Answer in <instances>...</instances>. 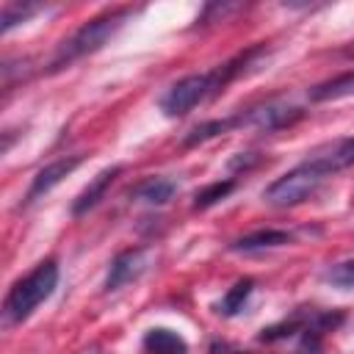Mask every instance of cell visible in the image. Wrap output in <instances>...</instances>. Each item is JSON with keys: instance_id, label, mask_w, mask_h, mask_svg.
<instances>
[{"instance_id": "cell-1", "label": "cell", "mask_w": 354, "mask_h": 354, "mask_svg": "<svg viewBox=\"0 0 354 354\" xmlns=\"http://www.w3.org/2000/svg\"><path fill=\"white\" fill-rule=\"evenodd\" d=\"M130 14H133V8H113V11L102 14V17H94V19H88L86 25H80L69 39L61 41V47L55 50V55H53L47 72H61V69H66L69 64H75L77 58L97 53V50L127 22Z\"/></svg>"}, {"instance_id": "cell-2", "label": "cell", "mask_w": 354, "mask_h": 354, "mask_svg": "<svg viewBox=\"0 0 354 354\" xmlns=\"http://www.w3.org/2000/svg\"><path fill=\"white\" fill-rule=\"evenodd\" d=\"M58 285V266L55 260H44L39 263L28 277H22L19 282H14V288L8 290L6 301H3V315L8 321H25L44 299L53 296Z\"/></svg>"}, {"instance_id": "cell-3", "label": "cell", "mask_w": 354, "mask_h": 354, "mask_svg": "<svg viewBox=\"0 0 354 354\" xmlns=\"http://www.w3.org/2000/svg\"><path fill=\"white\" fill-rule=\"evenodd\" d=\"M326 177H329V174L324 171V166H321L315 158H313V160H304L301 166H296V169H290L288 174H282L279 180H274V183L266 188L263 199H266L268 205H274V207L299 205V202H304Z\"/></svg>"}, {"instance_id": "cell-4", "label": "cell", "mask_w": 354, "mask_h": 354, "mask_svg": "<svg viewBox=\"0 0 354 354\" xmlns=\"http://www.w3.org/2000/svg\"><path fill=\"white\" fill-rule=\"evenodd\" d=\"M299 116H301V111L293 108V105L266 102V105L249 108L246 113H238V116H235V127L246 124V127H260V130H279V127L296 122Z\"/></svg>"}, {"instance_id": "cell-5", "label": "cell", "mask_w": 354, "mask_h": 354, "mask_svg": "<svg viewBox=\"0 0 354 354\" xmlns=\"http://www.w3.org/2000/svg\"><path fill=\"white\" fill-rule=\"evenodd\" d=\"M149 266V252L147 249H127L113 257L108 277H105V290H119L122 285L138 279Z\"/></svg>"}, {"instance_id": "cell-6", "label": "cell", "mask_w": 354, "mask_h": 354, "mask_svg": "<svg viewBox=\"0 0 354 354\" xmlns=\"http://www.w3.org/2000/svg\"><path fill=\"white\" fill-rule=\"evenodd\" d=\"M80 163H83V155H69V158H58V160H53L50 166L39 169L36 177H33V183H30V188H28V194H25V205L36 202L41 194H47L50 188H55V185H58L64 177H69Z\"/></svg>"}, {"instance_id": "cell-7", "label": "cell", "mask_w": 354, "mask_h": 354, "mask_svg": "<svg viewBox=\"0 0 354 354\" xmlns=\"http://www.w3.org/2000/svg\"><path fill=\"white\" fill-rule=\"evenodd\" d=\"M119 174H122V166H108V169H102V171H100V174L80 191V196L72 202V213H75V216L88 213V210L105 196V191L111 188V183H113Z\"/></svg>"}, {"instance_id": "cell-8", "label": "cell", "mask_w": 354, "mask_h": 354, "mask_svg": "<svg viewBox=\"0 0 354 354\" xmlns=\"http://www.w3.org/2000/svg\"><path fill=\"white\" fill-rule=\"evenodd\" d=\"M177 191V183L169 177H147L144 183H138L133 188V196L149 205H166Z\"/></svg>"}, {"instance_id": "cell-9", "label": "cell", "mask_w": 354, "mask_h": 354, "mask_svg": "<svg viewBox=\"0 0 354 354\" xmlns=\"http://www.w3.org/2000/svg\"><path fill=\"white\" fill-rule=\"evenodd\" d=\"M144 348H147L149 354H188V343H185L177 332L163 329V326L147 332Z\"/></svg>"}, {"instance_id": "cell-10", "label": "cell", "mask_w": 354, "mask_h": 354, "mask_svg": "<svg viewBox=\"0 0 354 354\" xmlns=\"http://www.w3.org/2000/svg\"><path fill=\"white\" fill-rule=\"evenodd\" d=\"M315 160L324 166L326 174H335V171H340V169H348V166L354 163V136H351V138H343V141H337L335 147H329L326 152L315 155Z\"/></svg>"}, {"instance_id": "cell-11", "label": "cell", "mask_w": 354, "mask_h": 354, "mask_svg": "<svg viewBox=\"0 0 354 354\" xmlns=\"http://www.w3.org/2000/svg\"><path fill=\"white\" fill-rule=\"evenodd\" d=\"M290 243V235L285 230H260L252 235H243L232 243L235 252H254V249H271V246H282Z\"/></svg>"}, {"instance_id": "cell-12", "label": "cell", "mask_w": 354, "mask_h": 354, "mask_svg": "<svg viewBox=\"0 0 354 354\" xmlns=\"http://www.w3.org/2000/svg\"><path fill=\"white\" fill-rule=\"evenodd\" d=\"M346 94H354V72L337 75V77H332V80L318 83L315 88H310V100H313V102L337 100V97H346Z\"/></svg>"}, {"instance_id": "cell-13", "label": "cell", "mask_w": 354, "mask_h": 354, "mask_svg": "<svg viewBox=\"0 0 354 354\" xmlns=\"http://www.w3.org/2000/svg\"><path fill=\"white\" fill-rule=\"evenodd\" d=\"M232 127H235V116H232V119H210V122H202V124H196V127L185 136V147H194V144H199V141L216 138V136H221V133H227V130H232Z\"/></svg>"}, {"instance_id": "cell-14", "label": "cell", "mask_w": 354, "mask_h": 354, "mask_svg": "<svg viewBox=\"0 0 354 354\" xmlns=\"http://www.w3.org/2000/svg\"><path fill=\"white\" fill-rule=\"evenodd\" d=\"M252 288H254V282L246 277V279H238L230 290H227V296L221 299V304H218V313L221 315H235L238 310H243V301L249 299V293H252Z\"/></svg>"}, {"instance_id": "cell-15", "label": "cell", "mask_w": 354, "mask_h": 354, "mask_svg": "<svg viewBox=\"0 0 354 354\" xmlns=\"http://www.w3.org/2000/svg\"><path fill=\"white\" fill-rule=\"evenodd\" d=\"M232 188H235V180H216V183L205 185L202 191H196V196H194V207H196V210H205V207L221 202Z\"/></svg>"}, {"instance_id": "cell-16", "label": "cell", "mask_w": 354, "mask_h": 354, "mask_svg": "<svg viewBox=\"0 0 354 354\" xmlns=\"http://www.w3.org/2000/svg\"><path fill=\"white\" fill-rule=\"evenodd\" d=\"M307 326H310V321H304V318L299 315V318H290V321H282V324H274V326L263 329V332H260V340H263V343H271V340H279V337H290V335H296V332H304Z\"/></svg>"}, {"instance_id": "cell-17", "label": "cell", "mask_w": 354, "mask_h": 354, "mask_svg": "<svg viewBox=\"0 0 354 354\" xmlns=\"http://www.w3.org/2000/svg\"><path fill=\"white\" fill-rule=\"evenodd\" d=\"M33 11H36V6H19V3L6 6V8H3V22H0V30H3V33H8V30L17 25V22L28 19Z\"/></svg>"}, {"instance_id": "cell-18", "label": "cell", "mask_w": 354, "mask_h": 354, "mask_svg": "<svg viewBox=\"0 0 354 354\" xmlns=\"http://www.w3.org/2000/svg\"><path fill=\"white\" fill-rule=\"evenodd\" d=\"M326 279L337 288H354V260H346V263H337L335 268H329Z\"/></svg>"}]
</instances>
